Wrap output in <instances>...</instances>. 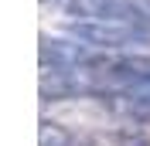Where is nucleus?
Wrapping results in <instances>:
<instances>
[{"label": "nucleus", "instance_id": "2", "mask_svg": "<svg viewBox=\"0 0 150 146\" xmlns=\"http://www.w3.org/2000/svg\"><path fill=\"white\" fill-rule=\"evenodd\" d=\"M41 146H82V139H79V133H72L68 126L45 119V122H41Z\"/></svg>", "mask_w": 150, "mask_h": 146}, {"label": "nucleus", "instance_id": "1", "mask_svg": "<svg viewBox=\"0 0 150 146\" xmlns=\"http://www.w3.org/2000/svg\"><path fill=\"white\" fill-rule=\"evenodd\" d=\"M65 34L85 48H130L150 41L147 24H126V20H72L65 24Z\"/></svg>", "mask_w": 150, "mask_h": 146}]
</instances>
